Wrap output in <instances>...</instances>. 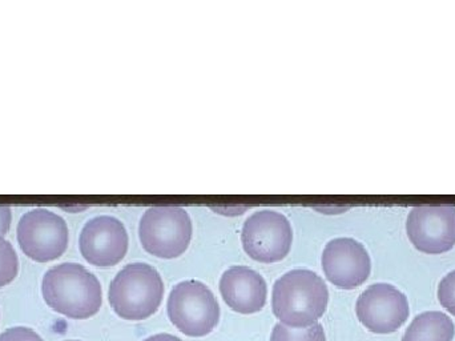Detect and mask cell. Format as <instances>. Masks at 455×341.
<instances>
[{
	"mask_svg": "<svg viewBox=\"0 0 455 341\" xmlns=\"http://www.w3.org/2000/svg\"><path fill=\"white\" fill-rule=\"evenodd\" d=\"M42 294L48 307L74 321L92 318L103 304L100 281L76 263H63L48 270Z\"/></svg>",
	"mask_w": 455,
	"mask_h": 341,
	"instance_id": "1",
	"label": "cell"
},
{
	"mask_svg": "<svg viewBox=\"0 0 455 341\" xmlns=\"http://www.w3.org/2000/svg\"><path fill=\"white\" fill-rule=\"evenodd\" d=\"M328 303V287L313 271H291L273 287V313L289 329H309L323 318Z\"/></svg>",
	"mask_w": 455,
	"mask_h": 341,
	"instance_id": "2",
	"label": "cell"
},
{
	"mask_svg": "<svg viewBox=\"0 0 455 341\" xmlns=\"http://www.w3.org/2000/svg\"><path fill=\"white\" fill-rule=\"evenodd\" d=\"M164 291V281L152 265L133 263L115 276L109 286L108 300L119 318L141 321L157 313Z\"/></svg>",
	"mask_w": 455,
	"mask_h": 341,
	"instance_id": "3",
	"label": "cell"
},
{
	"mask_svg": "<svg viewBox=\"0 0 455 341\" xmlns=\"http://www.w3.org/2000/svg\"><path fill=\"white\" fill-rule=\"evenodd\" d=\"M192 220L180 207H152L139 225L141 246L159 259H176L188 249L192 240Z\"/></svg>",
	"mask_w": 455,
	"mask_h": 341,
	"instance_id": "4",
	"label": "cell"
},
{
	"mask_svg": "<svg viewBox=\"0 0 455 341\" xmlns=\"http://www.w3.org/2000/svg\"><path fill=\"white\" fill-rule=\"evenodd\" d=\"M173 326L189 337H204L220 321V305L202 281L187 280L171 291L167 304Z\"/></svg>",
	"mask_w": 455,
	"mask_h": 341,
	"instance_id": "5",
	"label": "cell"
},
{
	"mask_svg": "<svg viewBox=\"0 0 455 341\" xmlns=\"http://www.w3.org/2000/svg\"><path fill=\"white\" fill-rule=\"evenodd\" d=\"M16 238L23 254L36 263L59 259L68 248L66 220L44 208L32 209L21 216Z\"/></svg>",
	"mask_w": 455,
	"mask_h": 341,
	"instance_id": "6",
	"label": "cell"
},
{
	"mask_svg": "<svg viewBox=\"0 0 455 341\" xmlns=\"http://www.w3.org/2000/svg\"><path fill=\"white\" fill-rule=\"evenodd\" d=\"M241 243L251 259L265 264L278 263L291 252L293 230L283 214L264 209L246 219Z\"/></svg>",
	"mask_w": 455,
	"mask_h": 341,
	"instance_id": "7",
	"label": "cell"
},
{
	"mask_svg": "<svg viewBox=\"0 0 455 341\" xmlns=\"http://www.w3.org/2000/svg\"><path fill=\"white\" fill-rule=\"evenodd\" d=\"M355 313L363 327L373 334L398 331L411 313L408 297L387 283L373 284L358 297Z\"/></svg>",
	"mask_w": 455,
	"mask_h": 341,
	"instance_id": "8",
	"label": "cell"
},
{
	"mask_svg": "<svg viewBox=\"0 0 455 341\" xmlns=\"http://www.w3.org/2000/svg\"><path fill=\"white\" fill-rule=\"evenodd\" d=\"M406 232L422 254L441 255L455 247V207L421 206L411 209Z\"/></svg>",
	"mask_w": 455,
	"mask_h": 341,
	"instance_id": "9",
	"label": "cell"
},
{
	"mask_svg": "<svg viewBox=\"0 0 455 341\" xmlns=\"http://www.w3.org/2000/svg\"><path fill=\"white\" fill-rule=\"evenodd\" d=\"M127 230L116 217L98 216L85 223L79 238L83 257L99 268L115 267L128 252Z\"/></svg>",
	"mask_w": 455,
	"mask_h": 341,
	"instance_id": "10",
	"label": "cell"
},
{
	"mask_svg": "<svg viewBox=\"0 0 455 341\" xmlns=\"http://www.w3.org/2000/svg\"><path fill=\"white\" fill-rule=\"evenodd\" d=\"M321 263L326 279L341 289L363 286L371 272V256L365 247L355 239L339 238L329 241Z\"/></svg>",
	"mask_w": 455,
	"mask_h": 341,
	"instance_id": "11",
	"label": "cell"
},
{
	"mask_svg": "<svg viewBox=\"0 0 455 341\" xmlns=\"http://www.w3.org/2000/svg\"><path fill=\"white\" fill-rule=\"evenodd\" d=\"M220 292L228 307L243 315L259 313L267 304L264 278L245 265H235L223 273Z\"/></svg>",
	"mask_w": 455,
	"mask_h": 341,
	"instance_id": "12",
	"label": "cell"
},
{
	"mask_svg": "<svg viewBox=\"0 0 455 341\" xmlns=\"http://www.w3.org/2000/svg\"><path fill=\"white\" fill-rule=\"evenodd\" d=\"M453 321L440 311H427L414 318L403 341H453Z\"/></svg>",
	"mask_w": 455,
	"mask_h": 341,
	"instance_id": "13",
	"label": "cell"
},
{
	"mask_svg": "<svg viewBox=\"0 0 455 341\" xmlns=\"http://www.w3.org/2000/svg\"><path fill=\"white\" fill-rule=\"evenodd\" d=\"M270 341H326L325 331L320 323L313 324L309 329H294L275 324Z\"/></svg>",
	"mask_w": 455,
	"mask_h": 341,
	"instance_id": "14",
	"label": "cell"
},
{
	"mask_svg": "<svg viewBox=\"0 0 455 341\" xmlns=\"http://www.w3.org/2000/svg\"><path fill=\"white\" fill-rule=\"evenodd\" d=\"M19 272V259L12 244L0 236V288L15 280Z\"/></svg>",
	"mask_w": 455,
	"mask_h": 341,
	"instance_id": "15",
	"label": "cell"
},
{
	"mask_svg": "<svg viewBox=\"0 0 455 341\" xmlns=\"http://www.w3.org/2000/svg\"><path fill=\"white\" fill-rule=\"evenodd\" d=\"M438 300L449 313L455 316V271L441 280L438 286Z\"/></svg>",
	"mask_w": 455,
	"mask_h": 341,
	"instance_id": "16",
	"label": "cell"
},
{
	"mask_svg": "<svg viewBox=\"0 0 455 341\" xmlns=\"http://www.w3.org/2000/svg\"><path fill=\"white\" fill-rule=\"evenodd\" d=\"M0 341H44L36 332L26 327H13L0 335Z\"/></svg>",
	"mask_w": 455,
	"mask_h": 341,
	"instance_id": "17",
	"label": "cell"
},
{
	"mask_svg": "<svg viewBox=\"0 0 455 341\" xmlns=\"http://www.w3.org/2000/svg\"><path fill=\"white\" fill-rule=\"evenodd\" d=\"M11 209L8 207H0V236H4L11 227Z\"/></svg>",
	"mask_w": 455,
	"mask_h": 341,
	"instance_id": "18",
	"label": "cell"
},
{
	"mask_svg": "<svg viewBox=\"0 0 455 341\" xmlns=\"http://www.w3.org/2000/svg\"><path fill=\"white\" fill-rule=\"evenodd\" d=\"M144 341H183L179 339V337H173V335L170 334H159L154 335V337H148Z\"/></svg>",
	"mask_w": 455,
	"mask_h": 341,
	"instance_id": "19",
	"label": "cell"
},
{
	"mask_svg": "<svg viewBox=\"0 0 455 341\" xmlns=\"http://www.w3.org/2000/svg\"><path fill=\"white\" fill-rule=\"evenodd\" d=\"M66 341H79V340H66Z\"/></svg>",
	"mask_w": 455,
	"mask_h": 341,
	"instance_id": "20",
	"label": "cell"
}]
</instances>
